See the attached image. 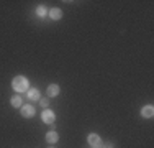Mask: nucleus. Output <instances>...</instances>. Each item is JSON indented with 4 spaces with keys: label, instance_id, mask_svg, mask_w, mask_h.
Returning a JSON list of instances; mask_svg holds the SVG:
<instances>
[{
    "label": "nucleus",
    "instance_id": "5",
    "mask_svg": "<svg viewBox=\"0 0 154 148\" xmlns=\"http://www.w3.org/2000/svg\"><path fill=\"white\" fill-rule=\"evenodd\" d=\"M59 86L57 84H51V86H48L46 89V94H48V97H56V95H59Z\"/></svg>",
    "mask_w": 154,
    "mask_h": 148
},
{
    "label": "nucleus",
    "instance_id": "4",
    "mask_svg": "<svg viewBox=\"0 0 154 148\" xmlns=\"http://www.w3.org/2000/svg\"><path fill=\"white\" fill-rule=\"evenodd\" d=\"M20 114H21V117H25V118H31L33 115H35V107L33 105H21L20 107Z\"/></svg>",
    "mask_w": 154,
    "mask_h": 148
},
{
    "label": "nucleus",
    "instance_id": "11",
    "mask_svg": "<svg viewBox=\"0 0 154 148\" xmlns=\"http://www.w3.org/2000/svg\"><path fill=\"white\" fill-rule=\"evenodd\" d=\"M36 15H38L39 18L46 17V15H48V10H46V7H38V8H36Z\"/></svg>",
    "mask_w": 154,
    "mask_h": 148
},
{
    "label": "nucleus",
    "instance_id": "13",
    "mask_svg": "<svg viewBox=\"0 0 154 148\" xmlns=\"http://www.w3.org/2000/svg\"><path fill=\"white\" fill-rule=\"evenodd\" d=\"M100 148H113V143H112V142H108V143H105V145H102Z\"/></svg>",
    "mask_w": 154,
    "mask_h": 148
},
{
    "label": "nucleus",
    "instance_id": "2",
    "mask_svg": "<svg viewBox=\"0 0 154 148\" xmlns=\"http://www.w3.org/2000/svg\"><path fill=\"white\" fill-rule=\"evenodd\" d=\"M87 143L90 145V148H100L103 143H102V138L97 135V133H89L87 137Z\"/></svg>",
    "mask_w": 154,
    "mask_h": 148
},
{
    "label": "nucleus",
    "instance_id": "3",
    "mask_svg": "<svg viewBox=\"0 0 154 148\" xmlns=\"http://www.w3.org/2000/svg\"><path fill=\"white\" fill-rule=\"evenodd\" d=\"M41 118H43V122H45V124L51 125V124H54V120H56V114H54L53 110L46 109V110H43V114H41Z\"/></svg>",
    "mask_w": 154,
    "mask_h": 148
},
{
    "label": "nucleus",
    "instance_id": "12",
    "mask_svg": "<svg viewBox=\"0 0 154 148\" xmlns=\"http://www.w3.org/2000/svg\"><path fill=\"white\" fill-rule=\"evenodd\" d=\"M39 105L45 107V109H48V105H49V97H43V99H39Z\"/></svg>",
    "mask_w": 154,
    "mask_h": 148
},
{
    "label": "nucleus",
    "instance_id": "9",
    "mask_svg": "<svg viewBox=\"0 0 154 148\" xmlns=\"http://www.w3.org/2000/svg\"><path fill=\"white\" fill-rule=\"evenodd\" d=\"M28 97L31 99V101H39V91L38 89H35V87H31V89H28Z\"/></svg>",
    "mask_w": 154,
    "mask_h": 148
},
{
    "label": "nucleus",
    "instance_id": "1",
    "mask_svg": "<svg viewBox=\"0 0 154 148\" xmlns=\"http://www.w3.org/2000/svg\"><path fill=\"white\" fill-rule=\"evenodd\" d=\"M12 87H13V91H17V92H25V91L30 89V82H28V79L25 76H17V77H13V81H12Z\"/></svg>",
    "mask_w": 154,
    "mask_h": 148
},
{
    "label": "nucleus",
    "instance_id": "8",
    "mask_svg": "<svg viewBox=\"0 0 154 148\" xmlns=\"http://www.w3.org/2000/svg\"><path fill=\"white\" fill-rule=\"evenodd\" d=\"M57 140H59V135H57L54 130H51V132L46 133V142H48V143H56Z\"/></svg>",
    "mask_w": 154,
    "mask_h": 148
},
{
    "label": "nucleus",
    "instance_id": "7",
    "mask_svg": "<svg viewBox=\"0 0 154 148\" xmlns=\"http://www.w3.org/2000/svg\"><path fill=\"white\" fill-rule=\"evenodd\" d=\"M141 115L144 117V118H152V115H154V107L152 105H144L141 109Z\"/></svg>",
    "mask_w": 154,
    "mask_h": 148
},
{
    "label": "nucleus",
    "instance_id": "10",
    "mask_svg": "<svg viewBox=\"0 0 154 148\" xmlns=\"http://www.w3.org/2000/svg\"><path fill=\"white\" fill-rule=\"evenodd\" d=\"M10 104H12V107H21V105H23V102H21V97H20V95H13L12 101H10Z\"/></svg>",
    "mask_w": 154,
    "mask_h": 148
},
{
    "label": "nucleus",
    "instance_id": "6",
    "mask_svg": "<svg viewBox=\"0 0 154 148\" xmlns=\"http://www.w3.org/2000/svg\"><path fill=\"white\" fill-rule=\"evenodd\" d=\"M48 15H49L51 20H61V18H62V10L54 7V8H51L49 12H48Z\"/></svg>",
    "mask_w": 154,
    "mask_h": 148
}]
</instances>
